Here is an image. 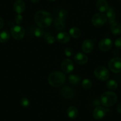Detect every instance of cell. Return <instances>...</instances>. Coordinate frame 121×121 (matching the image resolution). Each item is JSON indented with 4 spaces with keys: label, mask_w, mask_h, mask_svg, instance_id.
Segmentation results:
<instances>
[{
    "label": "cell",
    "mask_w": 121,
    "mask_h": 121,
    "mask_svg": "<svg viewBox=\"0 0 121 121\" xmlns=\"http://www.w3.org/2000/svg\"><path fill=\"white\" fill-rule=\"evenodd\" d=\"M53 18L51 13L44 10H39L35 15V21L38 26L41 28H46L52 23Z\"/></svg>",
    "instance_id": "cell-1"
},
{
    "label": "cell",
    "mask_w": 121,
    "mask_h": 121,
    "mask_svg": "<svg viewBox=\"0 0 121 121\" xmlns=\"http://www.w3.org/2000/svg\"><path fill=\"white\" fill-rule=\"evenodd\" d=\"M65 75L60 71H54L49 74L48 82L51 86L54 87H60L65 82Z\"/></svg>",
    "instance_id": "cell-2"
},
{
    "label": "cell",
    "mask_w": 121,
    "mask_h": 121,
    "mask_svg": "<svg viewBox=\"0 0 121 121\" xmlns=\"http://www.w3.org/2000/svg\"><path fill=\"white\" fill-rule=\"evenodd\" d=\"M117 95L112 91H106L101 96V103L104 106L110 107L116 103Z\"/></svg>",
    "instance_id": "cell-3"
},
{
    "label": "cell",
    "mask_w": 121,
    "mask_h": 121,
    "mask_svg": "<svg viewBox=\"0 0 121 121\" xmlns=\"http://www.w3.org/2000/svg\"><path fill=\"white\" fill-rule=\"evenodd\" d=\"M94 74L96 77L101 81H106L110 77V73L106 67L99 66L95 69Z\"/></svg>",
    "instance_id": "cell-4"
},
{
    "label": "cell",
    "mask_w": 121,
    "mask_h": 121,
    "mask_svg": "<svg viewBox=\"0 0 121 121\" xmlns=\"http://www.w3.org/2000/svg\"><path fill=\"white\" fill-rule=\"evenodd\" d=\"M107 17L106 15L103 13H96L92 17L93 25L96 27H100L103 26L107 22Z\"/></svg>",
    "instance_id": "cell-5"
},
{
    "label": "cell",
    "mask_w": 121,
    "mask_h": 121,
    "mask_svg": "<svg viewBox=\"0 0 121 121\" xmlns=\"http://www.w3.org/2000/svg\"><path fill=\"white\" fill-rule=\"evenodd\" d=\"M11 34L13 38L16 40H21L25 35V30L20 26H13L11 28Z\"/></svg>",
    "instance_id": "cell-6"
},
{
    "label": "cell",
    "mask_w": 121,
    "mask_h": 121,
    "mask_svg": "<svg viewBox=\"0 0 121 121\" xmlns=\"http://www.w3.org/2000/svg\"><path fill=\"white\" fill-rule=\"evenodd\" d=\"M110 70L115 73H119L121 72V58L119 57L112 59L108 63Z\"/></svg>",
    "instance_id": "cell-7"
},
{
    "label": "cell",
    "mask_w": 121,
    "mask_h": 121,
    "mask_svg": "<svg viewBox=\"0 0 121 121\" xmlns=\"http://www.w3.org/2000/svg\"><path fill=\"white\" fill-rule=\"evenodd\" d=\"M61 69L64 73H70L74 70V65L73 62L69 59H64L61 63Z\"/></svg>",
    "instance_id": "cell-8"
},
{
    "label": "cell",
    "mask_w": 121,
    "mask_h": 121,
    "mask_svg": "<svg viewBox=\"0 0 121 121\" xmlns=\"http://www.w3.org/2000/svg\"><path fill=\"white\" fill-rule=\"evenodd\" d=\"M113 45V42L109 38H104L102 39L99 43V48L102 51H109L112 48Z\"/></svg>",
    "instance_id": "cell-9"
},
{
    "label": "cell",
    "mask_w": 121,
    "mask_h": 121,
    "mask_svg": "<svg viewBox=\"0 0 121 121\" xmlns=\"http://www.w3.org/2000/svg\"><path fill=\"white\" fill-rule=\"evenodd\" d=\"M108 110L102 106H98L96 108L93 112V116L95 119L100 120L105 116Z\"/></svg>",
    "instance_id": "cell-10"
},
{
    "label": "cell",
    "mask_w": 121,
    "mask_h": 121,
    "mask_svg": "<svg viewBox=\"0 0 121 121\" xmlns=\"http://www.w3.org/2000/svg\"><path fill=\"white\" fill-rule=\"evenodd\" d=\"M93 41L91 39H86L83 42L82 45V49L84 53H90L93 51L94 49Z\"/></svg>",
    "instance_id": "cell-11"
},
{
    "label": "cell",
    "mask_w": 121,
    "mask_h": 121,
    "mask_svg": "<svg viewBox=\"0 0 121 121\" xmlns=\"http://www.w3.org/2000/svg\"><path fill=\"white\" fill-rule=\"evenodd\" d=\"M75 62L78 65H84L88 62V57L87 55L81 52H78L75 54L74 58Z\"/></svg>",
    "instance_id": "cell-12"
},
{
    "label": "cell",
    "mask_w": 121,
    "mask_h": 121,
    "mask_svg": "<svg viewBox=\"0 0 121 121\" xmlns=\"http://www.w3.org/2000/svg\"><path fill=\"white\" fill-rule=\"evenodd\" d=\"M13 9L17 14L22 13L26 9L25 3L23 0H17L13 5Z\"/></svg>",
    "instance_id": "cell-13"
},
{
    "label": "cell",
    "mask_w": 121,
    "mask_h": 121,
    "mask_svg": "<svg viewBox=\"0 0 121 121\" xmlns=\"http://www.w3.org/2000/svg\"><path fill=\"white\" fill-rule=\"evenodd\" d=\"M29 33L37 38H41L44 35V30L39 26H32L29 29Z\"/></svg>",
    "instance_id": "cell-14"
},
{
    "label": "cell",
    "mask_w": 121,
    "mask_h": 121,
    "mask_svg": "<svg viewBox=\"0 0 121 121\" xmlns=\"http://www.w3.org/2000/svg\"><path fill=\"white\" fill-rule=\"evenodd\" d=\"M56 40L60 43H67L70 40V36L67 32H59L56 35Z\"/></svg>",
    "instance_id": "cell-15"
},
{
    "label": "cell",
    "mask_w": 121,
    "mask_h": 121,
    "mask_svg": "<svg viewBox=\"0 0 121 121\" xmlns=\"http://www.w3.org/2000/svg\"><path fill=\"white\" fill-rule=\"evenodd\" d=\"M61 95L65 99H71L74 96V91L71 87L68 86H65L63 87L60 91Z\"/></svg>",
    "instance_id": "cell-16"
},
{
    "label": "cell",
    "mask_w": 121,
    "mask_h": 121,
    "mask_svg": "<svg viewBox=\"0 0 121 121\" xmlns=\"http://www.w3.org/2000/svg\"><path fill=\"white\" fill-rule=\"evenodd\" d=\"M96 8L100 13L106 12L109 5L106 0H98L96 3Z\"/></svg>",
    "instance_id": "cell-17"
},
{
    "label": "cell",
    "mask_w": 121,
    "mask_h": 121,
    "mask_svg": "<svg viewBox=\"0 0 121 121\" xmlns=\"http://www.w3.org/2000/svg\"><path fill=\"white\" fill-rule=\"evenodd\" d=\"M106 16L107 17V20H108L109 24H112L114 22H115L116 19V14L115 11L112 7H109L108 10L106 11Z\"/></svg>",
    "instance_id": "cell-18"
},
{
    "label": "cell",
    "mask_w": 121,
    "mask_h": 121,
    "mask_svg": "<svg viewBox=\"0 0 121 121\" xmlns=\"http://www.w3.org/2000/svg\"><path fill=\"white\" fill-rule=\"evenodd\" d=\"M110 30L113 35L118 36L121 34V25L117 22H114L111 24L110 26Z\"/></svg>",
    "instance_id": "cell-19"
},
{
    "label": "cell",
    "mask_w": 121,
    "mask_h": 121,
    "mask_svg": "<svg viewBox=\"0 0 121 121\" xmlns=\"http://www.w3.org/2000/svg\"><path fill=\"white\" fill-rule=\"evenodd\" d=\"M54 26L58 31H62L66 27V24L64 20L56 17L54 22Z\"/></svg>",
    "instance_id": "cell-20"
},
{
    "label": "cell",
    "mask_w": 121,
    "mask_h": 121,
    "mask_svg": "<svg viewBox=\"0 0 121 121\" xmlns=\"http://www.w3.org/2000/svg\"><path fill=\"white\" fill-rule=\"evenodd\" d=\"M67 115L71 119H75L78 115V110L74 106H70L67 109Z\"/></svg>",
    "instance_id": "cell-21"
},
{
    "label": "cell",
    "mask_w": 121,
    "mask_h": 121,
    "mask_svg": "<svg viewBox=\"0 0 121 121\" xmlns=\"http://www.w3.org/2000/svg\"><path fill=\"white\" fill-rule=\"evenodd\" d=\"M69 82L73 85H77L81 81V77L77 74H71L68 77Z\"/></svg>",
    "instance_id": "cell-22"
},
{
    "label": "cell",
    "mask_w": 121,
    "mask_h": 121,
    "mask_svg": "<svg viewBox=\"0 0 121 121\" xmlns=\"http://www.w3.org/2000/svg\"><path fill=\"white\" fill-rule=\"evenodd\" d=\"M69 35L73 38H78L81 36V30L77 27H73L69 29Z\"/></svg>",
    "instance_id": "cell-23"
},
{
    "label": "cell",
    "mask_w": 121,
    "mask_h": 121,
    "mask_svg": "<svg viewBox=\"0 0 121 121\" xmlns=\"http://www.w3.org/2000/svg\"><path fill=\"white\" fill-rule=\"evenodd\" d=\"M10 38V34L8 31L4 30L0 32V42H7Z\"/></svg>",
    "instance_id": "cell-24"
},
{
    "label": "cell",
    "mask_w": 121,
    "mask_h": 121,
    "mask_svg": "<svg viewBox=\"0 0 121 121\" xmlns=\"http://www.w3.org/2000/svg\"><path fill=\"white\" fill-rule=\"evenodd\" d=\"M44 40L48 44H52L55 41V39L53 35L49 32H46L44 34Z\"/></svg>",
    "instance_id": "cell-25"
},
{
    "label": "cell",
    "mask_w": 121,
    "mask_h": 121,
    "mask_svg": "<svg viewBox=\"0 0 121 121\" xmlns=\"http://www.w3.org/2000/svg\"><path fill=\"white\" fill-rule=\"evenodd\" d=\"M106 87L110 90H115L117 88V83L115 80H109L107 81Z\"/></svg>",
    "instance_id": "cell-26"
},
{
    "label": "cell",
    "mask_w": 121,
    "mask_h": 121,
    "mask_svg": "<svg viewBox=\"0 0 121 121\" xmlns=\"http://www.w3.org/2000/svg\"><path fill=\"white\" fill-rule=\"evenodd\" d=\"M68 17V12L66 10L62 9L60 10V11L58 12V18H60V19L62 20H65Z\"/></svg>",
    "instance_id": "cell-27"
},
{
    "label": "cell",
    "mask_w": 121,
    "mask_h": 121,
    "mask_svg": "<svg viewBox=\"0 0 121 121\" xmlns=\"http://www.w3.org/2000/svg\"><path fill=\"white\" fill-rule=\"evenodd\" d=\"M82 87L85 90L90 89L92 87V82L90 79H84L82 82Z\"/></svg>",
    "instance_id": "cell-28"
},
{
    "label": "cell",
    "mask_w": 121,
    "mask_h": 121,
    "mask_svg": "<svg viewBox=\"0 0 121 121\" xmlns=\"http://www.w3.org/2000/svg\"><path fill=\"white\" fill-rule=\"evenodd\" d=\"M20 104L23 108H27L30 106V101L26 97H23L20 100Z\"/></svg>",
    "instance_id": "cell-29"
},
{
    "label": "cell",
    "mask_w": 121,
    "mask_h": 121,
    "mask_svg": "<svg viewBox=\"0 0 121 121\" xmlns=\"http://www.w3.org/2000/svg\"><path fill=\"white\" fill-rule=\"evenodd\" d=\"M64 53L67 56L71 57L74 55V51L71 48H67L64 50Z\"/></svg>",
    "instance_id": "cell-30"
},
{
    "label": "cell",
    "mask_w": 121,
    "mask_h": 121,
    "mask_svg": "<svg viewBox=\"0 0 121 121\" xmlns=\"http://www.w3.org/2000/svg\"><path fill=\"white\" fill-rule=\"evenodd\" d=\"M23 16L21 15V14H18L17 16L15 17V22L17 23L18 25H20V24H22L23 23Z\"/></svg>",
    "instance_id": "cell-31"
},
{
    "label": "cell",
    "mask_w": 121,
    "mask_h": 121,
    "mask_svg": "<svg viewBox=\"0 0 121 121\" xmlns=\"http://www.w3.org/2000/svg\"><path fill=\"white\" fill-rule=\"evenodd\" d=\"M115 45L116 48L121 49V37L117 38L115 42Z\"/></svg>",
    "instance_id": "cell-32"
},
{
    "label": "cell",
    "mask_w": 121,
    "mask_h": 121,
    "mask_svg": "<svg viewBox=\"0 0 121 121\" xmlns=\"http://www.w3.org/2000/svg\"><path fill=\"white\" fill-rule=\"evenodd\" d=\"M4 21L3 18L0 17V29H1L2 28L4 27Z\"/></svg>",
    "instance_id": "cell-33"
},
{
    "label": "cell",
    "mask_w": 121,
    "mask_h": 121,
    "mask_svg": "<svg viewBox=\"0 0 121 121\" xmlns=\"http://www.w3.org/2000/svg\"><path fill=\"white\" fill-rule=\"evenodd\" d=\"M116 110L118 113H121V103H119L116 107Z\"/></svg>",
    "instance_id": "cell-34"
},
{
    "label": "cell",
    "mask_w": 121,
    "mask_h": 121,
    "mask_svg": "<svg viewBox=\"0 0 121 121\" xmlns=\"http://www.w3.org/2000/svg\"><path fill=\"white\" fill-rule=\"evenodd\" d=\"M31 1V2L33 3H35V4H36V3H38L39 1H40V0H30Z\"/></svg>",
    "instance_id": "cell-35"
},
{
    "label": "cell",
    "mask_w": 121,
    "mask_h": 121,
    "mask_svg": "<svg viewBox=\"0 0 121 121\" xmlns=\"http://www.w3.org/2000/svg\"><path fill=\"white\" fill-rule=\"evenodd\" d=\"M48 1H55L56 0H48Z\"/></svg>",
    "instance_id": "cell-36"
},
{
    "label": "cell",
    "mask_w": 121,
    "mask_h": 121,
    "mask_svg": "<svg viewBox=\"0 0 121 121\" xmlns=\"http://www.w3.org/2000/svg\"><path fill=\"white\" fill-rule=\"evenodd\" d=\"M119 1L120 2H121V0H119Z\"/></svg>",
    "instance_id": "cell-37"
}]
</instances>
